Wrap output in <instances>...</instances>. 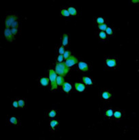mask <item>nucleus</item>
<instances>
[{
  "mask_svg": "<svg viewBox=\"0 0 139 140\" xmlns=\"http://www.w3.org/2000/svg\"><path fill=\"white\" fill-rule=\"evenodd\" d=\"M119 66V60L116 57H107L104 59V66L106 70H115Z\"/></svg>",
  "mask_w": 139,
  "mask_h": 140,
  "instance_id": "f257e3e1",
  "label": "nucleus"
},
{
  "mask_svg": "<svg viewBox=\"0 0 139 140\" xmlns=\"http://www.w3.org/2000/svg\"><path fill=\"white\" fill-rule=\"evenodd\" d=\"M70 68H67L65 63H57L55 66V72L59 76H66L69 72Z\"/></svg>",
  "mask_w": 139,
  "mask_h": 140,
  "instance_id": "f03ea898",
  "label": "nucleus"
},
{
  "mask_svg": "<svg viewBox=\"0 0 139 140\" xmlns=\"http://www.w3.org/2000/svg\"><path fill=\"white\" fill-rule=\"evenodd\" d=\"M49 76H50V80L51 82V86H52V90H55L57 89V75H56V73L54 71L53 69H50L49 70Z\"/></svg>",
  "mask_w": 139,
  "mask_h": 140,
  "instance_id": "7ed1b4c3",
  "label": "nucleus"
},
{
  "mask_svg": "<svg viewBox=\"0 0 139 140\" xmlns=\"http://www.w3.org/2000/svg\"><path fill=\"white\" fill-rule=\"evenodd\" d=\"M16 20H18V17L17 15H15V14L7 16V17L6 18V20H5V26H6V28H9L10 27H11L12 23H13L14 21H15Z\"/></svg>",
  "mask_w": 139,
  "mask_h": 140,
  "instance_id": "20e7f679",
  "label": "nucleus"
},
{
  "mask_svg": "<svg viewBox=\"0 0 139 140\" xmlns=\"http://www.w3.org/2000/svg\"><path fill=\"white\" fill-rule=\"evenodd\" d=\"M112 94L107 90H103L100 93V98L104 101H110L112 99Z\"/></svg>",
  "mask_w": 139,
  "mask_h": 140,
  "instance_id": "39448f33",
  "label": "nucleus"
},
{
  "mask_svg": "<svg viewBox=\"0 0 139 140\" xmlns=\"http://www.w3.org/2000/svg\"><path fill=\"white\" fill-rule=\"evenodd\" d=\"M78 63V59L75 58V57H74V56H72V55H70L68 58L66 59V62H65V64H66V66H67V68H71L72 66H74L75 64Z\"/></svg>",
  "mask_w": 139,
  "mask_h": 140,
  "instance_id": "423d86ee",
  "label": "nucleus"
},
{
  "mask_svg": "<svg viewBox=\"0 0 139 140\" xmlns=\"http://www.w3.org/2000/svg\"><path fill=\"white\" fill-rule=\"evenodd\" d=\"M78 70L82 72H88L89 71L90 66L86 62H81L78 63Z\"/></svg>",
  "mask_w": 139,
  "mask_h": 140,
  "instance_id": "0eeeda50",
  "label": "nucleus"
},
{
  "mask_svg": "<svg viewBox=\"0 0 139 140\" xmlns=\"http://www.w3.org/2000/svg\"><path fill=\"white\" fill-rule=\"evenodd\" d=\"M113 116L115 119L120 120L124 117V111L121 110H115L113 111Z\"/></svg>",
  "mask_w": 139,
  "mask_h": 140,
  "instance_id": "6e6552de",
  "label": "nucleus"
},
{
  "mask_svg": "<svg viewBox=\"0 0 139 140\" xmlns=\"http://www.w3.org/2000/svg\"><path fill=\"white\" fill-rule=\"evenodd\" d=\"M4 36L6 38V39L10 42H13L14 41V36H12V33H11V29H10V28H6L4 32Z\"/></svg>",
  "mask_w": 139,
  "mask_h": 140,
  "instance_id": "1a4fd4ad",
  "label": "nucleus"
},
{
  "mask_svg": "<svg viewBox=\"0 0 139 140\" xmlns=\"http://www.w3.org/2000/svg\"><path fill=\"white\" fill-rule=\"evenodd\" d=\"M59 127V122L57 120H53L50 122V127L53 131H57Z\"/></svg>",
  "mask_w": 139,
  "mask_h": 140,
  "instance_id": "9d476101",
  "label": "nucleus"
},
{
  "mask_svg": "<svg viewBox=\"0 0 139 140\" xmlns=\"http://www.w3.org/2000/svg\"><path fill=\"white\" fill-rule=\"evenodd\" d=\"M47 117L49 118H51V119L57 118L59 117L58 111L55 109H52L47 113Z\"/></svg>",
  "mask_w": 139,
  "mask_h": 140,
  "instance_id": "9b49d317",
  "label": "nucleus"
},
{
  "mask_svg": "<svg viewBox=\"0 0 139 140\" xmlns=\"http://www.w3.org/2000/svg\"><path fill=\"white\" fill-rule=\"evenodd\" d=\"M8 121H9V124H14V125H19L20 123H21L19 118L16 117V116H11V117H10Z\"/></svg>",
  "mask_w": 139,
  "mask_h": 140,
  "instance_id": "f8f14e48",
  "label": "nucleus"
},
{
  "mask_svg": "<svg viewBox=\"0 0 139 140\" xmlns=\"http://www.w3.org/2000/svg\"><path fill=\"white\" fill-rule=\"evenodd\" d=\"M74 87L76 88V90L77 92H83L86 90V86L85 85L83 84V83H76L74 84Z\"/></svg>",
  "mask_w": 139,
  "mask_h": 140,
  "instance_id": "ddd939ff",
  "label": "nucleus"
},
{
  "mask_svg": "<svg viewBox=\"0 0 139 140\" xmlns=\"http://www.w3.org/2000/svg\"><path fill=\"white\" fill-rule=\"evenodd\" d=\"M63 87V90L66 92V93H69L72 90V86L70 83H66L65 82L63 83V85L62 86Z\"/></svg>",
  "mask_w": 139,
  "mask_h": 140,
  "instance_id": "4468645a",
  "label": "nucleus"
},
{
  "mask_svg": "<svg viewBox=\"0 0 139 140\" xmlns=\"http://www.w3.org/2000/svg\"><path fill=\"white\" fill-rule=\"evenodd\" d=\"M83 79V83L85 84L86 86H91L93 85L94 83V82H93V79L91 78L88 77H83L82 78Z\"/></svg>",
  "mask_w": 139,
  "mask_h": 140,
  "instance_id": "2eb2a0df",
  "label": "nucleus"
},
{
  "mask_svg": "<svg viewBox=\"0 0 139 140\" xmlns=\"http://www.w3.org/2000/svg\"><path fill=\"white\" fill-rule=\"evenodd\" d=\"M98 36L99 39H100L101 41H106L108 40L107 34H106V32H103V31L99 32L98 34Z\"/></svg>",
  "mask_w": 139,
  "mask_h": 140,
  "instance_id": "dca6fc26",
  "label": "nucleus"
},
{
  "mask_svg": "<svg viewBox=\"0 0 139 140\" xmlns=\"http://www.w3.org/2000/svg\"><path fill=\"white\" fill-rule=\"evenodd\" d=\"M68 44V36L66 34H64L62 37V45L63 47H67Z\"/></svg>",
  "mask_w": 139,
  "mask_h": 140,
  "instance_id": "f3484780",
  "label": "nucleus"
},
{
  "mask_svg": "<svg viewBox=\"0 0 139 140\" xmlns=\"http://www.w3.org/2000/svg\"><path fill=\"white\" fill-rule=\"evenodd\" d=\"M40 83L41 86H48L49 84V79L48 78H41L40 80Z\"/></svg>",
  "mask_w": 139,
  "mask_h": 140,
  "instance_id": "a211bd4d",
  "label": "nucleus"
},
{
  "mask_svg": "<svg viewBox=\"0 0 139 140\" xmlns=\"http://www.w3.org/2000/svg\"><path fill=\"white\" fill-rule=\"evenodd\" d=\"M56 81H57V86H63V83H65V82H64V79H63V77H61V76H58V77H57Z\"/></svg>",
  "mask_w": 139,
  "mask_h": 140,
  "instance_id": "6ab92c4d",
  "label": "nucleus"
},
{
  "mask_svg": "<svg viewBox=\"0 0 139 140\" xmlns=\"http://www.w3.org/2000/svg\"><path fill=\"white\" fill-rule=\"evenodd\" d=\"M106 22L105 21V18L103 17H98V18H95V23H96L98 25H102V24H104V23Z\"/></svg>",
  "mask_w": 139,
  "mask_h": 140,
  "instance_id": "aec40b11",
  "label": "nucleus"
},
{
  "mask_svg": "<svg viewBox=\"0 0 139 140\" xmlns=\"http://www.w3.org/2000/svg\"><path fill=\"white\" fill-rule=\"evenodd\" d=\"M105 116L109 117V118H111L112 117H113V110L112 109H109L106 111V112L104 113Z\"/></svg>",
  "mask_w": 139,
  "mask_h": 140,
  "instance_id": "412c9836",
  "label": "nucleus"
},
{
  "mask_svg": "<svg viewBox=\"0 0 139 140\" xmlns=\"http://www.w3.org/2000/svg\"><path fill=\"white\" fill-rule=\"evenodd\" d=\"M67 10H68V12H69L70 14L72 15V16H76V14H77L76 10L74 8H73V7H69Z\"/></svg>",
  "mask_w": 139,
  "mask_h": 140,
  "instance_id": "4be33fe9",
  "label": "nucleus"
},
{
  "mask_svg": "<svg viewBox=\"0 0 139 140\" xmlns=\"http://www.w3.org/2000/svg\"><path fill=\"white\" fill-rule=\"evenodd\" d=\"M18 105H19V108H24L26 105V100L25 99H19L18 100Z\"/></svg>",
  "mask_w": 139,
  "mask_h": 140,
  "instance_id": "5701e85b",
  "label": "nucleus"
},
{
  "mask_svg": "<svg viewBox=\"0 0 139 140\" xmlns=\"http://www.w3.org/2000/svg\"><path fill=\"white\" fill-rule=\"evenodd\" d=\"M107 25L106 24H102V25H98V28L100 30V31H106V28H107Z\"/></svg>",
  "mask_w": 139,
  "mask_h": 140,
  "instance_id": "b1692460",
  "label": "nucleus"
},
{
  "mask_svg": "<svg viewBox=\"0 0 139 140\" xmlns=\"http://www.w3.org/2000/svg\"><path fill=\"white\" fill-rule=\"evenodd\" d=\"M106 34L109 35V36H112L113 35V29L112 27H107L106 29Z\"/></svg>",
  "mask_w": 139,
  "mask_h": 140,
  "instance_id": "393cba45",
  "label": "nucleus"
},
{
  "mask_svg": "<svg viewBox=\"0 0 139 140\" xmlns=\"http://www.w3.org/2000/svg\"><path fill=\"white\" fill-rule=\"evenodd\" d=\"M61 15L63 16V17H70V13H69L68 10L66 9L61 10Z\"/></svg>",
  "mask_w": 139,
  "mask_h": 140,
  "instance_id": "a878e982",
  "label": "nucleus"
},
{
  "mask_svg": "<svg viewBox=\"0 0 139 140\" xmlns=\"http://www.w3.org/2000/svg\"><path fill=\"white\" fill-rule=\"evenodd\" d=\"M63 55H61L59 54L57 55V63H61L62 62H63Z\"/></svg>",
  "mask_w": 139,
  "mask_h": 140,
  "instance_id": "bb28decb",
  "label": "nucleus"
},
{
  "mask_svg": "<svg viewBox=\"0 0 139 140\" xmlns=\"http://www.w3.org/2000/svg\"><path fill=\"white\" fill-rule=\"evenodd\" d=\"M70 53H70V51H66L64 52V53L63 54L64 59H67L68 58L70 55H71Z\"/></svg>",
  "mask_w": 139,
  "mask_h": 140,
  "instance_id": "cd10ccee",
  "label": "nucleus"
},
{
  "mask_svg": "<svg viewBox=\"0 0 139 140\" xmlns=\"http://www.w3.org/2000/svg\"><path fill=\"white\" fill-rule=\"evenodd\" d=\"M58 51H59V53L61 55H63V53H64V52L66 51L63 46H59L58 48Z\"/></svg>",
  "mask_w": 139,
  "mask_h": 140,
  "instance_id": "c85d7f7f",
  "label": "nucleus"
},
{
  "mask_svg": "<svg viewBox=\"0 0 139 140\" xmlns=\"http://www.w3.org/2000/svg\"><path fill=\"white\" fill-rule=\"evenodd\" d=\"M18 28H12L11 29V33H12V36L14 37L17 34V33H18Z\"/></svg>",
  "mask_w": 139,
  "mask_h": 140,
  "instance_id": "c756f323",
  "label": "nucleus"
},
{
  "mask_svg": "<svg viewBox=\"0 0 139 140\" xmlns=\"http://www.w3.org/2000/svg\"><path fill=\"white\" fill-rule=\"evenodd\" d=\"M12 28H18V20H16L15 21H14L12 25H11Z\"/></svg>",
  "mask_w": 139,
  "mask_h": 140,
  "instance_id": "7c9ffc66",
  "label": "nucleus"
},
{
  "mask_svg": "<svg viewBox=\"0 0 139 140\" xmlns=\"http://www.w3.org/2000/svg\"><path fill=\"white\" fill-rule=\"evenodd\" d=\"M12 107H13V108L15 109L19 108V105H18V102L17 100H15L12 103Z\"/></svg>",
  "mask_w": 139,
  "mask_h": 140,
  "instance_id": "2f4dec72",
  "label": "nucleus"
},
{
  "mask_svg": "<svg viewBox=\"0 0 139 140\" xmlns=\"http://www.w3.org/2000/svg\"><path fill=\"white\" fill-rule=\"evenodd\" d=\"M132 3H134V4H136V3H139V1H138V0H136V1L133 0V1H132Z\"/></svg>",
  "mask_w": 139,
  "mask_h": 140,
  "instance_id": "473e14b6",
  "label": "nucleus"
}]
</instances>
